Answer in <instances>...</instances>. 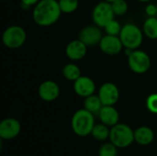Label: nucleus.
<instances>
[{
  "label": "nucleus",
  "mask_w": 157,
  "mask_h": 156,
  "mask_svg": "<svg viewBox=\"0 0 157 156\" xmlns=\"http://www.w3.org/2000/svg\"><path fill=\"white\" fill-rule=\"evenodd\" d=\"M114 18L115 14L111 3L105 0L98 3L92 10V20L94 24L102 29Z\"/></svg>",
  "instance_id": "0eeeda50"
},
{
  "label": "nucleus",
  "mask_w": 157,
  "mask_h": 156,
  "mask_svg": "<svg viewBox=\"0 0 157 156\" xmlns=\"http://www.w3.org/2000/svg\"><path fill=\"white\" fill-rule=\"evenodd\" d=\"M102 28L95 25L86 26L82 29L79 33V40H81L87 47L98 45L102 37L104 36L101 30Z\"/></svg>",
  "instance_id": "1a4fd4ad"
},
{
  "label": "nucleus",
  "mask_w": 157,
  "mask_h": 156,
  "mask_svg": "<svg viewBox=\"0 0 157 156\" xmlns=\"http://www.w3.org/2000/svg\"><path fill=\"white\" fill-rule=\"evenodd\" d=\"M40 0H20V2H21V4H22V6H27V7H29V6H34L38 2H39Z\"/></svg>",
  "instance_id": "bb28decb"
},
{
  "label": "nucleus",
  "mask_w": 157,
  "mask_h": 156,
  "mask_svg": "<svg viewBox=\"0 0 157 156\" xmlns=\"http://www.w3.org/2000/svg\"><path fill=\"white\" fill-rule=\"evenodd\" d=\"M103 104L98 97V95H91L85 98L84 101V108L88 110L94 115H98L100 109L102 108Z\"/></svg>",
  "instance_id": "f3484780"
},
{
  "label": "nucleus",
  "mask_w": 157,
  "mask_h": 156,
  "mask_svg": "<svg viewBox=\"0 0 157 156\" xmlns=\"http://www.w3.org/2000/svg\"><path fill=\"white\" fill-rule=\"evenodd\" d=\"M156 6H157V4H156Z\"/></svg>",
  "instance_id": "c756f323"
},
{
  "label": "nucleus",
  "mask_w": 157,
  "mask_h": 156,
  "mask_svg": "<svg viewBox=\"0 0 157 156\" xmlns=\"http://www.w3.org/2000/svg\"><path fill=\"white\" fill-rule=\"evenodd\" d=\"M138 1H140V2H142V3H149V2L152 1V0H138Z\"/></svg>",
  "instance_id": "cd10ccee"
},
{
  "label": "nucleus",
  "mask_w": 157,
  "mask_h": 156,
  "mask_svg": "<svg viewBox=\"0 0 157 156\" xmlns=\"http://www.w3.org/2000/svg\"><path fill=\"white\" fill-rule=\"evenodd\" d=\"M145 13L148 17L157 16V6L155 4H148L145 7Z\"/></svg>",
  "instance_id": "a878e982"
},
{
  "label": "nucleus",
  "mask_w": 157,
  "mask_h": 156,
  "mask_svg": "<svg viewBox=\"0 0 157 156\" xmlns=\"http://www.w3.org/2000/svg\"><path fill=\"white\" fill-rule=\"evenodd\" d=\"M122 26H121L120 22L117 21L115 18L109 21L103 29L108 35H113V36H119L121 33Z\"/></svg>",
  "instance_id": "5701e85b"
},
{
  "label": "nucleus",
  "mask_w": 157,
  "mask_h": 156,
  "mask_svg": "<svg viewBox=\"0 0 157 156\" xmlns=\"http://www.w3.org/2000/svg\"><path fill=\"white\" fill-rule=\"evenodd\" d=\"M147 109L154 114H157V94H151L146 99Z\"/></svg>",
  "instance_id": "393cba45"
},
{
  "label": "nucleus",
  "mask_w": 157,
  "mask_h": 156,
  "mask_svg": "<svg viewBox=\"0 0 157 156\" xmlns=\"http://www.w3.org/2000/svg\"><path fill=\"white\" fill-rule=\"evenodd\" d=\"M21 131L19 121L14 118H7L0 123V137L3 140H12L16 138Z\"/></svg>",
  "instance_id": "f8f14e48"
},
{
  "label": "nucleus",
  "mask_w": 157,
  "mask_h": 156,
  "mask_svg": "<svg viewBox=\"0 0 157 156\" xmlns=\"http://www.w3.org/2000/svg\"><path fill=\"white\" fill-rule=\"evenodd\" d=\"M110 143L118 148H126L134 142V131L123 123H118L110 128Z\"/></svg>",
  "instance_id": "20e7f679"
},
{
  "label": "nucleus",
  "mask_w": 157,
  "mask_h": 156,
  "mask_svg": "<svg viewBox=\"0 0 157 156\" xmlns=\"http://www.w3.org/2000/svg\"><path fill=\"white\" fill-rule=\"evenodd\" d=\"M27 40V32L20 26H10L6 28L2 35L3 44L8 49H17L24 45Z\"/></svg>",
  "instance_id": "39448f33"
},
{
  "label": "nucleus",
  "mask_w": 157,
  "mask_h": 156,
  "mask_svg": "<svg viewBox=\"0 0 157 156\" xmlns=\"http://www.w3.org/2000/svg\"><path fill=\"white\" fill-rule=\"evenodd\" d=\"M74 91L77 96L86 98L94 95L96 91V84L90 77L81 75L74 82Z\"/></svg>",
  "instance_id": "ddd939ff"
},
{
  "label": "nucleus",
  "mask_w": 157,
  "mask_h": 156,
  "mask_svg": "<svg viewBox=\"0 0 157 156\" xmlns=\"http://www.w3.org/2000/svg\"><path fill=\"white\" fill-rule=\"evenodd\" d=\"M62 13L71 14L77 10L79 6L78 0H58Z\"/></svg>",
  "instance_id": "412c9836"
},
{
  "label": "nucleus",
  "mask_w": 157,
  "mask_h": 156,
  "mask_svg": "<svg viewBox=\"0 0 157 156\" xmlns=\"http://www.w3.org/2000/svg\"><path fill=\"white\" fill-rule=\"evenodd\" d=\"M95 124V115L86 108L75 111L71 120V127L73 131L81 137H86L91 134Z\"/></svg>",
  "instance_id": "f03ea898"
},
{
  "label": "nucleus",
  "mask_w": 157,
  "mask_h": 156,
  "mask_svg": "<svg viewBox=\"0 0 157 156\" xmlns=\"http://www.w3.org/2000/svg\"><path fill=\"white\" fill-rule=\"evenodd\" d=\"M109 134H110L109 127L105 125L102 122L98 123V124H95V126L91 131V135L93 136V138L98 141H105V140L109 139Z\"/></svg>",
  "instance_id": "aec40b11"
},
{
  "label": "nucleus",
  "mask_w": 157,
  "mask_h": 156,
  "mask_svg": "<svg viewBox=\"0 0 157 156\" xmlns=\"http://www.w3.org/2000/svg\"><path fill=\"white\" fill-rule=\"evenodd\" d=\"M100 51L107 55H117L119 54L123 47V44L119 36L104 35L98 44Z\"/></svg>",
  "instance_id": "9d476101"
},
{
  "label": "nucleus",
  "mask_w": 157,
  "mask_h": 156,
  "mask_svg": "<svg viewBox=\"0 0 157 156\" xmlns=\"http://www.w3.org/2000/svg\"><path fill=\"white\" fill-rule=\"evenodd\" d=\"M60 86L59 85L52 80L43 81L38 88V94L40 99L45 102H52L56 100L60 96Z\"/></svg>",
  "instance_id": "9b49d317"
},
{
  "label": "nucleus",
  "mask_w": 157,
  "mask_h": 156,
  "mask_svg": "<svg viewBox=\"0 0 157 156\" xmlns=\"http://www.w3.org/2000/svg\"><path fill=\"white\" fill-rule=\"evenodd\" d=\"M111 6H112L115 16H118V17L124 16L128 12V9H129V6L126 0H115L114 2L111 3Z\"/></svg>",
  "instance_id": "4be33fe9"
},
{
  "label": "nucleus",
  "mask_w": 157,
  "mask_h": 156,
  "mask_svg": "<svg viewBox=\"0 0 157 156\" xmlns=\"http://www.w3.org/2000/svg\"><path fill=\"white\" fill-rule=\"evenodd\" d=\"M63 76L68 80V81H72L75 82V80H77L82 74H81V70L78 67V65H76L74 63H67L63 66Z\"/></svg>",
  "instance_id": "6ab92c4d"
},
{
  "label": "nucleus",
  "mask_w": 157,
  "mask_h": 156,
  "mask_svg": "<svg viewBox=\"0 0 157 156\" xmlns=\"http://www.w3.org/2000/svg\"><path fill=\"white\" fill-rule=\"evenodd\" d=\"M144 31L133 23H127L122 26L119 35L125 49L137 50L144 40Z\"/></svg>",
  "instance_id": "7ed1b4c3"
},
{
  "label": "nucleus",
  "mask_w": 157,
  "mask_h": 156,
  "mask_svg": "<svg viewBox=\"0 0 157 156\" xmlns=\"http://www.w3.org/2000/svg\"><path fill=\"white\" fill-rule=\"evenodd\" d=\"M144 34L150 40L157 39V17H148L143 26Z\"/></svg>",
  "instance_id": "a211bd4d"
},
{
  "label": "nucleus",
  "mask_w": 157,
  "mask_h": 156,
  "mask_svg": "<svg viewBox=\"0 0 157 156\" xmlns=\"http://www.w3.org/2000/svg\"><path fill=\"white\" fill-rule=\"evenodd\" d=\"M155 139V133L153 130L147 126H142L134 131V142L138 144L146 146L153 143Z\"/></svg>",
  "instance_id": "dca6fc26"
},
{
  "label": "nucleus",
  "mask_w": 157,
  "mask_h": 156,
  "mask_svg": "<svg viewBox=\"0 0 157 156\" xmlns=\"http://www.w3.org/2000/svg\"><path fill=\"white\" fill-rule=\"evenodd\" d=\"M98 116L102 123L110 128L118 124L120 120L119 111L114 106H103Z\"/></svg>",
  "instance_id": "2eb2a0df"
},
{
  "label": "nucleus",
  "mask_w": 157,
  "mask_h": 156,
  "mask_svg": "<svg viewBox=\"0 0 157 156\" xmlns=\"http://www.w3.org/2000/svg\"><path fill=\"white\" fill-rule=\"evenodd\" d=\"M87 48L88 47L81 40H74L66 45L65 54L72 61H79L86 56Z\"/></svg>",
  "instance_id": "4468645a"
},
{
  "label": "nucleus",
  "mask_w": 157,
  "mask_h": 156,
  "mask_svg": "<svg viewBox=\"0 0 157 156\" xmlns=\"http://www.w3.org/2000/svg\"><path fill=\"white\" fill-rule=\"evenodd\" d=\"M62 14L58 0H40L33 7L32 18L40 27H50L55 24Z\"/></svg>",
  "instance_id": "f257e3e1"
},
{
  "label": "nucleus",
  "mask_w": 157,
  "mask_h": 156,
  "mask_svg": "<svg viewBox=\"0 0 157 156\" xmlns=\"http://www.w3.org/2000/svg\"><path fill=\"white\" fill-rule=\"evenodd\" d=\"M105 1H107V2H109V3H112V2H114L115 0H105Z\"/></svg>",
  "instance_id": "c85d7f7f"
},
{
  "label": "nucleus",
  "mask_w": 157,
  "mask_h": 156,
  "mask_svg": "<svg viewBox=\"0 0 157 156\" xmlns=\"http://www.w3.org/2000/svg\"><path fill=\"white\" fill-rule=\"evenodd\" d=\"M118 147L112 143L103 144L98 152V156H117L118 155Z\"/></svg>",
  "instance_id": "b1692460"
},
{
  "label": "nucleus",
  "mask_w": 157,
  "mask_h": 156,
  "mask_svg": "<svg viewBox=\"0 0 157 156\" xmlns=\"http://www.w3.org/2000/svg\"><path fill=\"white\" fill-rule=\"evenodd\" d=\"M98 95L103 106H114L120 98V90L115 84L107 82L99 87Z\"/></svg>",
  "instance_id": "6e6552de"
},
{
  "label": "nucleus",
  "mask_w": 157,
  "mask_h": 156,
  "mask_svg": "<svg viewBox=\"0 0 157 156\" xmlns=\"http://www.w3.org/2000/svg\"><path fill=\"white\" fill-rule=\"evenodd\" d=\"M128 66L135 74H145L151 67L150 56L142 50H133L128 56Z\"/></svg>",
  "instance_id": "423d86ee"
}]
</instances>
